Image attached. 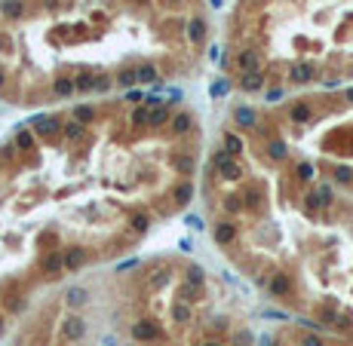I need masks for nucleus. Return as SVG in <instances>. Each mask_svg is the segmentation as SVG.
Instances as JSON below:
<instances>
[{"label": "nucleus", "instance_id": "1", "mask_svg": "<svg viewBox=\"0 0 353 346\" xmlns=\"http://www.w3.org/2000/svg\"><path fill=\"white\" fill-rule=\"evenodd\" d=\"M298 209L326 227V239L307 248L304 270H282L264 276L270 297H282L292 282L310 279L313 288L301 291L307 309L298 316V337L280 343L267 337L264 346H353V199H344L313 181H292Z\"/></svg>", "mask_w": 353, "mask_h": 346}, {"label": "nucleus", "instance_id": "2", "mask_svg": "<svg viewBox=\"0 0 353 346\" xmlns=\"http://www.w3.org/2000/svg\"><path fill=\"white\" fill-rule=\"evenodd\" d=\"M282 126L310 135L313 153H286L277 138L264 135V156L289 166L292 181H320L332 193L353 199V86L329 89L326 98H292Z\"/></svg>", "mask_w": 353, "mask_h": 346}, {"label": "nucleus", "instance_id": "3", "mask_svg": "<svg viewBox=\"0 0 353 346\" xmlns=\"http://www.w3.org/2000/svg\"><path fill=\"white\" fill-rule=\"evenodd\" d=\"M206 31H209V28H206V22H203L200 16H193V19L188 22V40H190V43L200 46L203 40H206Z\"/></svg>", "mask_w": 353, "mask_h": 346}, {"label": "nucleus", "instance_id": "4", "mask_svg": "<svg viewBox=\"0 0 353 346\" xmlns=\"http://www.w3.org/2000/svg\"><path fill=\"white\" fill-rule=\"evenodd\" d=\"M83 263H86V251H83V248H68V251H65V270H68V273L80 270Z\"/></svg>", "mask_w": 353, "mask_h": 346}, {"label": "nucleus", "instance_id": "5", "mask_svg": "<svg viewBox=\"0 0 353 346\" xmlns=\"http://www.w3.org/2000/svg\"><path fill=\"white\" fill-rule=\"evenodd\" d=\"M0 16L3 19H22L25 16V3H22V0H3V3H0Z\"/></svg>", "mask_w": 353, "mask_h": 346}, {"label": "nucleus", "instance_id": "6", "mask_svg": "<svg viewBox=\"0 0 353 346\" xmlns=\"http://www.w3.org/2000/svg\"><path fill=\"white\" fill-rule=\"evenodd\" d=\"M40 3H43V6H47V9H49V13H55V9H59V6H62V0H40Z\"/></svg>", "mask_w": 353, "mask_h": 346}, {"label": "nucleus", "instance_id": "7", "mask_svg": "<svg viewBox=\"0 0 353 346\" xmlns=\"http://www.w3.org/2000/svg\"><path fill=\"white\" fill-rule=\"evenodd\" d=\"M166 6H181V3H188V0H163Z\"/></svg>", "mask_w": 353, "mask_h": 346}]
</instances>
